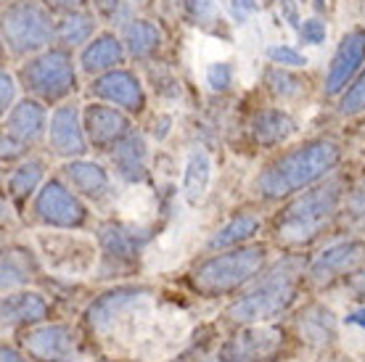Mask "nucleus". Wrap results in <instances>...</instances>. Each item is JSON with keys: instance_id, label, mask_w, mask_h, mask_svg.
Wrapping results in <instances>:
<instances>
[{"instance_id": "f257e3e1", "label": "nucleus", "mask_w": 365, "mask_h": 362, "mask_svg": "<svg viewBox=\"0 0 365 362\" xmlns=\"http://www.w3.org/2000/svg\"><path fill=\"white\" fill-rule=\"evenodd\" d=\"M344 162V145L334 135L307 138L265 162L249 182L259 204H283L302 190L329 180Z\"/></svg>"}, {"instance_id": "f03ea898", "label": "nucleus", "mask_w": 365, "mask_h": 362, "mask_svg": "<svg viewBox=\"0 0 365 362\" xmlns=\"http://www.w3.org/2000/svg\"><path fill=\"white\" fill-rule=\"evenodd\" d=\"M349 185L352 182L347 175L336 172L331 175L329 180L283 201V207L275 212L273 225H270L273 244L286 252L310 249L339 222Z\"/></svg>"}, {"instance_id": "7ed1b4c3", "label": "nucleus", "mask_w": 365, "mask_h": 362, "mask_svg": "<svg viewBox=\"0 0 365 362\" xmlns=\"http://www.w3.org/2000/svg\"><path fill=\"white\" fill-rule=\"evenodd\" d=\"M307 262L310 259L299 252H289L273 259L247 289H241L230 299L222 317L236 328L275 323L299 301V294L307 283Z\"/></svg>"}, {"instance_id": "20e7f679", "label": "nucleus", "mask_w": 365, "mask_h": 362, "mask_svg": "<svg viewBox=\"0 0 365 362\" xmlns=\"http://www.w3.org/2000/svg\"><path fill=\"white\" fill-rule=\"evenodd\" d=\"M267 264H270V244L252 241L236 249L201 257L188 270L185 281L193 294L207 299H222V296H236L241 289H247Z\"/></svg>"}, {"instance_id": "39448f33", "label": "nucleus", "mask_w": 365, "mask_h": 362, "mask_svg": "<svg viewBox=\"0 0 365 362\" xmlns=\"http://www.w3.org/2000/svg\"><path fill=\"white\" fill-rule=\"evenodd\" d=\"M16 77L27 95L43 100L48 106H58L80 90V63L69 48L51 46L40 53L19 61Z\"/></svg>"}, {"instance_id": "423d86ee", "label": "nucleus", "mask_w": 365, "mask_h": 362, "mask_svg": "<svg viewBox=\"0 0 365 362\" xmlns=\"http://www.w3.org/2000/svg\"><path fill=\"white\" fill-rule=\"evenodd\" d=\"M3 51L24 61L56 43V14L43 0H9L0 14Z\"/></svg>"}, {"instance_id": "0eeeda50", "label": "nucleus", "mask_w": 365, "mask_h": 362, "mask_svg": "<svg viewBox=\"0 0 365 362\" xmlns=\"http://www.w3.org/2000/svg\"><path fill=\"white\" fill-rule=\"evenodd\" d=\"M151 230L125 219H103L96 227L98 244V278H122L135 270L151 241Z\"/></svg>"}, {"instance_id": "6e6552de", "label": "nucleus", "mask_w": 365, "mask_h": 362, "mask_svg": "<svg viewBox=\"0 0 365 362\" xmlns=\"http://www.w3.org/2000/svg\"><path fill=\"white\" fill-rule=\"evenodd\" d=\"M35 249L51 272L61 278H85L98 270V244L77 230H40L35 233Z\"/></svg>"}, {"instance_id": "1a4fd4ad", "label": "nucleus", "mask_w": 365, "mask_h": 362, "mask_svg": "<svg viewBox=\"0 0 365 362\" xmlns=\"http://www.w3.org/2000/svg\"><path fill=\"white\" fill-rule=\"evenodd\" d=\"M29 214L35 225L48 230H85L91 225V204L64 180L48 177L32 199Z\"/></svg>"}, {"instance_id": "9d476101", "label": "nucleus", "mask_w": 365, "mask_h": 362, "mask_svg": "<svg viewBox=\"0 0 365 362\" xmlns=\"http://www.w3.org/2000/svg\"><path fill=\"white\" fill-rule=\"evenodd\" d=\"M289 349V333L275 323L238 326L217 349L222 362H278Z\"/></svg>"}, {"instance_id": "9b49d317", "label": "nucleus", "mask_w": 365, "mask_h": 362, "mask_svg": "<svg viewBox=\"0 0 365 362\" xmlns=\"http://www.w3.org/2000/svg\"><path fill=\"white\" fill-rule=\"evenodd\" d=\"M365 264V238L344 236L320 249L307 262V283L315 289H331L344 283Z\"/></svg>"}, {"instance_id": "f8f14e48", "label": "nucleus", "mask_w": 365, "mask_h": 362, "mask_svg": "<svg viewBox=\"0 0 365 362\" xmlns=\"http://www.w3.org/2000/svg\"><path fill=\"white\" fill-rule=\"evenodd\" d=\"M363 69H365V24H352L344 35L339 37L336 48L331 53V61L326 66V74H323L320 93L329 100H336Z\"/></svg>"}, {"instance_id": "ddd939ff", "label": "nucleus", "mask_w": 365, "mask_h": 362, "mask_svg": "<svg viewBox=\"0 0 365 362\" xmlns=\"http://www.w3.org/2000/svg\"><path fill=\"white\" fill-rule=\"evenodd\" d=\"M88 95H91V100H103V103H111L117 109L128 111L130 117H140L148 109L146 82L135 69H128V66L91 77Z\"/></svg>"}, {"instance_id": "4468645a", "label": "nucleus", "mask_w": 365, "mask_h": 362, "mask_svg": "<svg viewBox=\"0 0 365 362\" xmlns=\"http://www.w3.org/2000/svg\"><path fill=\"white\" fill-rule=\"evenodd\" d=\"M148 296H154V289L143 286V283H119V286H111L103 294H98L96 299H91V304L85 307V328L96 336L109 333L130 309H135Z\"/></svg>"}, {"instance_id": "2eb2a0df", "label": "nucleus", "mask_w": 365, "mask_h": 362, "mask_svg": "<svg viewBox=\"0 0 365 362\" xmlns=\"http://www.w3.org/2000/svg\"><path fill=\"white\" fill-rule=\"evenodd\" d=\"M135 117H130L128 111L117 109L103 100H88L83 103V125L85 135L91 143V151L98 154H111L125 138L135 133Z\"/></svg>"}, {"instance_id": "dca6fc26", "label": "nucleus", "mask_w": 365, "mask_h": 362, "mask_svg": "<svg viewBox=\"0 0 365 362\" xmlns=\"http://www.w3.org/2000/svg\"><path fill=\"white\" fill-rule=\"evenodd\" d=\"M19 346L32 362H72L80 352V336L66 323H40L19 333Z\"/></svg>"}, {"instance_id": "f3484780", "label": "nucleus", "mask_w": 365, "mask_h": 362, "mask_svg": "<svg viewBox=\"0 0 365 362\" xmlns=\"http://www.w3.org/2000/svg\"><path fill=\"white\" fill-rule=\"evenodd\" d=\"M46 145L48 151L56 159H61V162H72V159L88 156L91 143H88V135H85L83 106L77 100H64V103L53 106Z\"/></svg>"}, {"instance_id": "a211bd4d", "label": "nucleus", "mask_w": 365, "mask_h": 362, "mask_svg": "<svg viewBox=\"0 0 365 362\" xmlns=\"http://www.w3.org/2000/svg\"><path fill=\"white\" fill-rule=\"evenodd\" d=\"M299 133V122L286 106H257L247 119L249 143L259 151H275L292 143Z\"/></svg>"}, {"instance_id": "6ab92c4d", "label": "nucleus", "mask_w": 365, "mask_h": 362, "mask_svg": "<svg viewBox=\"0 0 365 362\" xmlns=\"http://www.w3.org/2000/svg\"><path fill=\"white\" fill-rule=\"evenodd\" d=\"M339 328L341 320L326 301H307L294 312V333L304 346L329 352L339 341Z\"/></svg>"}, {"instance_id": "aec40b11", "label": "nucleus", "mask_w": 365, "mask_h": 362, "mask_svg": "<svg viewBox=\"0 0 365 362\" xmlns=\"http://www.w3.org/2000/svg\"><path fill=\"white\" fill-rule=\"evenodd\" d=\"M61 177H64L88 204H93V207H106V204L114 199L111 170H106L101 162H93V159H85V156L83 159L64 162Z\"/></svg>"}, {"instance_id": "412c9836", "label": "nucleus", "mask_w": 365, "mask_h": 362, "mask_svg": "<svg viewBox=\"0 0 365 362\" xmlns=\"http://www.w3.org/2000/svg\"><path fill=\"white\" fill-rule=\"evenodd\" d=\"M48 125H51L48 103L32 98V95L19 98L16 106H14L9 114H3V133L11 138H16L19 143L29 145V148L46 143Z\"/></svg>"}, {"instance_id": "4be33fe9", "label": "nucleus", "mask_w": 365, "mask_h": 362, "mask_svg": "<svg viewBox=\"0 0 365 362\" xmlns=\"http://www.w3.org/2000/svg\"><path fill=\"white\" fill-rule=\"evenodd\" d=\"M53 315V301L48 299L46 291L37 289H19L3 294L0 301V317H3V328H32L40 323H48Z\"/></svg>"}, {"instance_id": "5701e85b", "label": "nucleus", "mask_w": 365, "mask_h": 362, "mask_svg": "<svg viewBox=\"0 0 365 362\" xmlns=\"http://www.w3.org/2000/svg\"><path fill=\"white\" fill-rule=\"evenodd\" d=\"M43 257L37 249H29L27 244H9L3 246L0 257V289L3 294L19 289H29L43 281Z\"/></svg>"}, {"instance_id": "b1692460", "label": "nucleus", "mask_w": 365, "mask_h": 362, "mask_svg": "<svg viewBox=\"0 0 365 362\" xmlns=\"http://www.w3.org/2000/svg\"><path fill=\"white\" fill-rule=\"evenodd\" d=\"M151 151H148L146 135L135 130L130 138H125L122 143L109 154V167L114 177L125 185H143L151 177Z\"/></svg>"}, {"instance_id": "393cba45", "label": "nucleus", "mask_w": 365, "mask_h": 362, "mask_svg": "<svg viewBox=\"0 0 365 362\" xmlns=\"http://www.w3.org/2000/svg\"><path fill=\"white\" fill-rule=\"evenodd\" d=\"M128 58L130 56L125 43H122V35L114 29H101L98 35L77 53L80 74H85V77H98L103 72L119 69L128 63Z\"/></svg>"}, {"instance_id": "a878e982", "label": "nucleus", "mask_w": 365, "mask_h": 362, "mask_svg": "<svg viewBox=\"0 0 365 362\" xmlns=\"http://www.w3.org/2000/svg\"><path fill=\"white\" fill-rule=\"evenodd\" d=\"M119 35L128 48V56L138 63H154L156 56L165 48V29L159 27L154 19L130 16L119 27Z\"/></svg>"}, {"instance_id": "bb28decb", "label": "nucleus", "mask_w": 365, "mask_h": 362, "mask_svg": "<svg viewBox=\"0 0 365 362\" xmlns=\"http://www.w3.org/2000/svg\"><path fill=\"white\" fill-rule=\"evenodd\" d=\"M265 219L259 217L257 212H236L233 217H228L220 227H215L210 233V238L204 241V252H225V249H236V246L252 244L257 241V236L262 233Z\"/></svg>"}, {"instance_id": "cd10ccee", "label": "nucleus", "mask_w": 365, "mask_h": 362, "mask_svg": "<svg viewBox=\"0 0 365 362\" xmlns=\"http://www.w3.org/2000/svg\"><path fill=\"white\" fill-rule=\"evenodd\" d=\"M48 180V162L43 156H27L24 162L11 167L9 177H6V196L14 201L19 212L29 207V201L37 196V190L43 188Z\"/></svg>"}, {"instance_id": "c85d7f7f", "label": "nucleus", "mask_w": 365, "mask_h": 362, "mask_svg": "<svg viewBox=\"0 0 365 362\" xmlns=\"http://www.w3.org/2000/svg\"><path fill=\"white\" fill-rule=\"evenodd\" d=\"M262 88H265V93L278 106H292L297 100L307 98L312 82L302 74V69L267 63L265 69H262Z\"/></svg>"}, {"instance_id": "c756f323", "label": "nucleus", "mask_w": 365, "mask_h": 362, "mask_svg": "<svg viewBox=\"0 0 365 362\" xmlns=\"http://www.w3.org/2000/svg\"><path fill=\"white\" fill-rule=\"evenodd\" d=\"M212 175H215V162L207 148H191L182 164V177H180V193L182 199L191 207H199L201 201L207 199V193L212 188Z\"/></svg>"}, {"instance_id": "7c9ffc66", "label": "nucleus", "mask_w": 365, "mask_h": 362, "mask_svg": "<svg viewBox=\"0 0 365 362\" xmlns=\"http://www.w3.org/2000/svg\"><path fill=\"white\" fill-rule=\"evenodd\" d=\"M101 32V16L93 9L72 11L64 16H56V43L53 46L83 51L93 37Z\"/></svg>"}, {"instance_id": "2f4dec72", "label": "nucleus", "mask_w": 365, "mask_h": 362, "mask_svg": "<svg viewBox=\"0 0 365 362\" xmlns=\"http://www.w3.org/2000/svg\"><path fill=\"white\" fill-rule=\"evenodd\" d=\"M339 225L352 236H365V177L349 185Z\"/></svg>"}, {"instance_id": "473e14b6", "label": "nucleus", "mask_w": 365, "mask_h": 362, "mask_svg": "<svg viewBox=\"0 0 365 362\" xmlns=\"http://www.w3.org/2000/svg\"><path fill=\"white\" fill-rule=\"evenodd\" d=\"M204 88L212 95H228L233 88H236V63L228 61V58H217V61H210L204 66Z\"/></svg>"}, {"instance_id": "72a5a7b5", "label": "nucleus", "mask_w": 365, "mask_h": 362, "mask_svg": "<svg viewBox=\"0 0 365 362\" xmlns=\"http://www.w3.org/2000/svg\"><path fill=\"white\" fill-rule=\"evenodd\" d=\"M334 106H336V114L341 119H355L365 114V69L352 80L347 90L334 100Z\"/></svg>"}, {"instance_id": "f704fd0d", "label": "nucleus", "mask_w": 365, "mask_h": 362, "mask_svg": "<svg viewBox=\"0 0 365 362\" xmlns=\"http://www.w3.org/2000/svg\"><path fill=\"white\" fill-rule=\"evenodd\" d=\"M182 9L191 24L201 29H212L222 19V3L220 0H182Z\"/></svg>"}, {"instance_id": "c9c22d12", "label": "nucleus", "mask_w": 365, "mask_h": 362, "mask_svg": "<svg viewBox=\"0 0 365 362\" xmlns=\"http://www.w3.org/2000/svg\"><path fill=\"white\" fill-rule=\"evenodd\" d=\"M265 61L275 63V66H289V69H307L310 56L292 43H270L265 48Z\"/></svg>"}, {"instance_id": "e433bc0d", "label": "nucleus", "mask_w": 365, "mask_h": 362, "mask_svg": "<svg viewBox=\"0 0 365 362\" xmlns=\"http://www.w3.org/2000/svg\"><path fill=\"white\" fill-rule=\"evenodd\" d=\"M148 82H151L154 93L162 100H178L182 95V85L178 80V74H173L165 66H159L156 61L148 63Z\"/></svg>"}, {"instance_id": "4c0bfd02", "label": "nucleus", "mask_w": 365, "mask_h": 362, "mask_svg": "<svg viewBox=\"0 0 365 362\" xmlns=\"http://www.w3.org/2000/svg\"><path fill=\"white\" fill-rule=\"evenodd\" d=\"M326 40H329V19L323 16H304L302 21V27L297 29V43L299 48H320L326 46Z\"/></svg>"}, {"instance_id": "58836bf2", "label": "nucleus", "mask_w": 365, "mask_h": 362, "mask_svg": "<svg viewBox=\"0 0 365 362\" xmlns=\"http://www.w3.org/2000/svg\"><path fill=\"white\" fill-rule=\"evenodd\" d=\"M19 88H21V82H19L16 72H11L9 66H3V72H0V111L3 114H9L19 103Z\"/></svg>"}, {"instance_id": "ea45409f", "label": "nucleus", "mask_w": 365, "mask_h": 362, "mask_svg": "<svg viewBox=\"0 0 365 362\" xmlns=\"http://www.w3.org/2000/svg\"><path fill=\"white\" fill-rule=\"evenodd\" d=\"M275 6L281 11L283 21H286V24L294 29V35H297V29H299L302 21H304V16H302V0H275Z\"/></svg>"}, {"instance_id": "a19ab883", "label": "nucleus", "mask_w": 365, "mask_h": 362, "mask_svg": "<svg viewBox=\"0 0 365 362\" xmlns=\"http://www.w3.org/2000/svg\"><path fill=\"white\" fill-rule=\"evenodd\" d=\"M259 9H262L259 0H228V11L233 14L236 24H247V19L255 16Z\"/></svg>"}, {"instance_id": "79ce46f5", "label": "nucleus", "mask_w": 365, "mask_h": 362, "mask_svg": "<svg viewBox=\"0 0 365 362\" xmlns=\"http://www.w3.org/2000/svg\"><path fill=\"white\" fill-rule=\"evenodd\" d=\"M48 9L53 11L56 16H64V14H72V11H83L93 9L91 0H43Z\"/></svg>"}, {"instance_id": "37998d69", "label": "nucleus", "mask_w": 365, "mask_h": 362, "mask_svg": "<svg viewBox=\"0 0 365 362\" xmlns=\"http://www.w3.org/2000/svg\"><path fill=\"white\" fill-rule=\"evenodd\" d=\"M91 6L101 19L117 21L119 11H122V6H125V0H91Z\"/></svg>"}, {"instance_id": "c03bdc74", "label": "nucleus", "mask_w": 365, "mask_h": 362, "mask_svg": "<svg viewBox=\"0 0 365 362\" xmlns=\"http://www.w3.org/2000/svg\"><path fill=\"white\" fill-rule=\"evenodd\" d=\"M170 127H173V114H167V111H159L154 119V138L156 143H162L167 135H170Z\"/></svg>"}, {"instance_id": "a18cd8bd", "label": "nucleus", "mask_w": 365, "mask_h": 362, "mask_svg": "<svg viewBox=\"0 0 365 362\" xmlns=\"http://www.w3.org/2000/svg\"><path fill=\"white\" fill-rule=\"evenodd\" d=\"M310 9L315 16L331 19L339 9V0H310Z\"/></svg>"}, {"instance_id": "49530a36", "label": "nucleus", "mask_w": 365, "mask_h": 362, "mask_svg": "<svg viewBox=\"0 0 365 362\" xmlns=\"http://www.w3.org/2000/svg\"><path fill=\"white\" fill-rule=\"evenodd\" d=\"M341 320H344V326H352V328H360V331H365V301H360L357 307L349 309Z\"/></svg>"}, {"instance_id": "de8ad7c7", "label": "nucleus", "mask_w": 365, "mask_h": 362, "mask_svg": "<svg viewBox=\"0 0 365 362\" xmlns=\"http://www.w3.org/2000/svg\"><path fill=\"white\" fill-rule=\"evenodd\" d=\"M0 362H32V360H29V354L24 352V349L3 344V349H0Z\"/></svg>"}, {"instance_id": "09e8293b", "label": "nucleus", "mask_w": 365, "mask_h": 362, "mask_svg": "<svg viewBox=\"0 0 365 362\" xmlns=\"http://www.w3.org/2000/svg\"><path fill=\"white\" fill-rule=\"evenodd\" d=\"M318 362H347V360H341V357H334V354H326L323 360H318Z\"/></svg>"}, {"instance_id": "8fccbe9b", "label": "nucleus", "mask_w": 365, "mask_h": 362, "mask_svg": "<svg viewBox=\"0 0 365 362\" xmlns=\"http://www.w3.org/2000/svg\"><path fill=\"white\" fill-rule=\"evenodd\" d=\"M352 3H355L357 9H360V11H363V14H365V0H352Z\"/></svg>"}, {"instance_id": "3c124183", "label": "nucleus", "mask_w": 365, "mask_h": 362, "mask_svg": "<svg viewBox=\"0 0 365 362\" xmlns=\"http://www.w3.org/2000/svg\"><path fill=\"white\" fill-rule=\"evenodd\" d=\"M96 362H114V360H106V357H103V360H96Z\"/></svg>"}, {"instance_id": "603ef678", "label": "nucleus", "mask_w": 365, "mask_h": 362, "mask_svg": "<svg viewBox=\"0 0 365 362\" xmlns=\"http://www.w3.org/2000/svg\"><path fill=\"white\" fill-rule=\"evenodd\" d=\"M207 362H222V360H217V357H215V360H207Z\"/></svg>"}, {"instance_id": "864d4df0", "label": "nucleus", "mask_w": 365, "mask_h": 362, "mask_svg": "<svg viewBox=\"0 0 365 362\" xmlns=\"http://www.w3.org/2000/svg\"><path fill=\"white\" fill-rule=\"evenodd\" d=\"M363 362H365V360H363Z\"/></svg>"}]
</instances>
